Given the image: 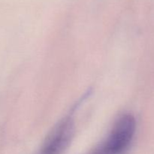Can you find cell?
Wrapping results in <instances>:
<instances>
[{"mask_svg": "<svg viewBox=\"0 0 154 154\" xmlns=\"http://www.w3.org/2000/svg\"><path fill=\"white\" fill-rule=\"evenodd\" d=\"M136 130V121L132 114H123L113 126L105 141L90 154H125Z\"/></svg>", "mask_w": 154, "mask_h": 154, "instance_id": "obj_1", "label": "cell"}, {"mask_svg": "<svg viewBox=\"0 0 154 154\" xmlns=\"http://www.w3.org/2000/svg\"><path fill=\"white\" fill-rule=\"evenodd\" d=\"M73 133V123L66 117L54 129L46 140L40 154H62L69 145Z\"/></svg>", "mask_w": 154, "mask_h": 154, "instance_id": "obj_2", "label": "cell"}]
</instances>
